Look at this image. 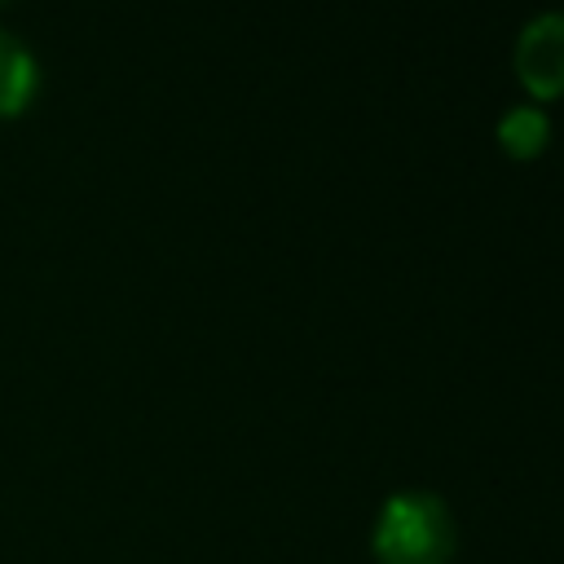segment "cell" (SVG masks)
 I'll return each instance as SVG.
<instances>
[{
  "instance_id": "6da1fadb",
  "label": "cell",
  "mask_w": 564,
  "mask_h": 564,
  "mask_svg": "<svg viewBox=\"0 0 564 564\" xmlns=\"http://www.w3.org/2000/svg\"><path fill=\"white\" fill-rule=\"evenodd\" d=\"M375 546L383 564H441L449 555V520L436 498L401 494L383 507Z\"/></svg>"
},
{
  "instance_id": "7a4b0ae2",
  "label": "cell",
  "mask_w": 564,
  "mask_h": 564,
  "mask_svg": "<svg viewBox=\"0 0 564 564\" xmlns=\"http://www.w3.org/2000/svg\"><path fill=\"white\" fill-rule=\"evenodd\" d=\"M516 70L538 97L564 93V13H542L520 31Z\"/></svg>"
},
{
  "instance_id": "3957f363",
  "label": "cell",
  "mask_w": 564,
  "mask_h": 564,
  "mask_svg": "<svg viewBox=\"0 0 564 564\" xmlns=\"http://www.w3.org/2000/svg\"><path fill=\"white\" fill-rule=\"evenodd\" d=\"M546 132H551V123H546V115H542L538 106H516V110H507L502 123H498V141H502L511 154H520V159L538 154V150L546 145Z\"/></svg>"
},
{
  "instance_id": "277c9868",
  "label": "cell",
  "mask_w": 564,
  "mask_h": 564,
  "mask_svg": "<svg viewBox=\"0 0 564 564\" xmlns=\"http://www.w3.org/2000/svg\"><path fill=\"white\" fill-rule=\"evenodd\" d=\"M31 75H35V70H31V53H26L13 35L0 31V110L18 106V101L26 97Z\"/></svg>"
}]
</instances>
